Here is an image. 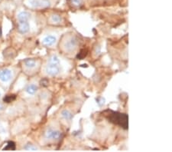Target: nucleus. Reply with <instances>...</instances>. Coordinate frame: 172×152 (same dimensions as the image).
I'll return each instance as SVG.
<instances>
[{"label": "nucleus", "instance_id": "nucleus-10", "mask_svg": "<svg viewBox=\"0 0 172 152\" xmlns=\"http://www.w3.org/2000/svg\"><path fill=\"white\" fill-rule=\"evenodd\" d=\"M18 33L25 35L30 31L29 23H18Z\"/></svg>", "mask_w": 172, "mask_h": 152}, {"label": "nucleus", "instance_id": "nucleus-6", "mask_svg": "<svg viewBox=\"0 0 172 152\" xmlns=\"http://www.w3.org/2000/svg\"><path fill=\"white\" fill-rule=\"evenodd\" d=\"M45 72L48 75L55 77L57 76L60 72V66L57 65H52V64H48L45 67Z\"/></svg>", "mask_w": 172, "mask_h": 152}, {"label": "nucleus", "instance_id": "nucleus-1", "mask_svg": "<svg viewBox=\"0 0 172 152\" xmlns=\"http://www.w3.org/2000/svg\"><path fill=\"white\" fill-rule=\"evenodd\" d=\"M109 120L115 124H119L124 128H127L128 117L126 114L112 112V114H110V116H109Z\"/></svg>", "mask_w": 172, "mask_h": 152}, {"label": "nucleus", "instance_id": "nucleus-9", "mask_svg": "<svg viewBox=\"0 0 172 152\" xmlns=\"http://www.w3.org/2000/svg\"><path fill=\"white\" fill-rule=\"evenodd\" d=\"M25 68L28 71H31L35 69L38 65V62L34 58H28L24 61Z\"/></svg>", "mask_w": 172, "mask_h": 152}, {"label": "nucleus", "instance_id": "nucleus-15", "mask_svg": "<svg viewBox=\"0 0 172 152\" xmlns=\"http://www.w3.org/2000/svg\"><path fill=\"white\" fill-rule=\"evenodd\" d=\"M24 149L26 150V151H38V148L32 144H28L25 145Z\"/></svg>", "mask_w": 172, "mask_h": 152}, {"label": "nucleus", "instance_id": "nucleus-11", "mask_svg": "<svg viewBox=\"0 0 172 152\" xmlns=\"http://www.w3.org/2000/svg\"><path fill=\"white\" fill-rule=\"evenodd\" d=\"M38 91V87L34 84H30L25 89V92L29 95H34Z\"/></svg>", "mask_w": 172, "mask_h": 152}, {"label": "nucleus", "instance_id": "nucleus-7", "mask_svg": "<svg viewBox=\"0 0 172 152\" xmlns=\"http://www.w3.org/2000/svg\"><path fill=\"white\" fill-rule=\"evenodd\" d=\"M31 15L27 11H21L17 15V19L18 23H28L29 22Z\"/></svg>", "mask_w": 172, "mask_h": 152}, {"label": "nucleus", "instance_id": "nucleus-12", "mask_svg": "<svg viewBox=\"0 0 172 152\" xmlns=\"http://www.w3.org/2000/svg\"><path fill=\"white\" fill-rule=\"evenodd\" d=\"M48 64H52V65H60V59L55 55H52L51 56L48 58Z\"/></svg>", "mask_w": 172, "mask_h": 152}, {"label": "nucleus", "instance_id": "nucleus-8", "mask_svg": "<svg viewBox=\"0 0 172 152\" xmlns=\"http://www.w3.org/2000/svg\"><path fill=\"white\" fill-rule=\"evenodd\" d=\"M57 42V38L55 35H47L42 40V44L47 47H50L55 45Z\"/></svg>", "mask_w": 172, "mask_h": 152}, {"label": "nucleus", "instance_id": "nucleus-4", "mask_svg": "<svg viewBox=\"0 0 172 152\" xmlns=\"http://www.w3.org/2000/svg\"><path fill=\"white\" fill-rule=\"evenodd\" d=\"M45 138L48 140H52V141H57L59 140L61 137V132L57 129L54 128H48L45 133Z\"/></svg>", "mask_w": 172, "mask_h": 152}, {"label": "nucleus", "instance_id": "nucleus-3", "mask_svg": "<svg viewBox=\"0 0 172 152\" xmlns=\"http://www.w3.org/2000/svg\"><path fill=\"white\" fill-rule=\"evenodd\" d=\"M13 77V73L11 69L2 68L0 69V82L2 83H8Z\"/></svg>", "mask_w": 172, "mask_h": 152}, {"label": "nucleus", "instance_id": "nucleus-17", "mask_svg": "<svg viewBox=\"0 0 172 152\" xmlns=\"http://www.w3.org/2000/svg\"><path fill=\"white\" fill-rule=\"evenodd\" d=\"M71 1L75 6H80L82 4V0H71Z\"/></svg>", "mask_w": 172, "mask_h": 152}, {"label": "nucleus", "instance_id": "nucleus-16", "mask_svg": "<svg viewBox=\"0 0 172 152\" xmlns=\"http://www.w3.org/2000/svg\"><path fill=\"white\" fill-rule=\"evenodd\" d=\"M15 99V96L14 95H10V96H7L6 98H5V101L6 102H11L12 101Z\"/></svg>", "mask_w": 172, "mask_h": 152}, {"label": "nucleus", "instance_id": "nucleus-5", "mask_svg": "<svg viewBox=\"0 0 172 152\" xmlns=\"http://www.w3.org/2000/svg\"><path fill=\"white\" fill-rule=\"evenodd\" d=\"M78 44V41H77V38L74 36L70 37L67 40V42L64 44V47L65 50L67 52H72L77 48V45Z\"/></svg>", "mask_w": 172, "mask_h": 152}, {"label": "nucleus", "instance_id": "nucleus-18", "mask_svg": "<svg viewBox=\"0 0 172 152\" xmlns=\"http://www.w3.org/2000/svg\"><path fill=\"white\" fill-rule=\"evenodd\" d=\"M5 109V106L2 103H0V111H2Z\"/></svg>", "mask_w": 172, "mask_h": 152}, {"label": "nucleus", "instance_id": "nucleus-14", "mask_svg": "<svg viewBox=\"0 0 172 152\" xmlns=\"http://www.w3.org/2000/svg\"><path fill=\"white\" fill-rule=\"evenodd\" d=\"M61 17L59 16V15H53V16L50 17V21L54 23H56V24L60 23L61 22Z\"/></svg>", "mask_w": 172, "mask_h": 152}, {"label": "nucleus", "instance_id": "nucleus-2", "mask_svg": "<svg viewBox=\"0 0 172 152\" xmlns=\"http://www.w3.org/2000/svg\"><path fill=\"white\" fill-rule=\"evenodd\" d=\"M26 4L28 7L31 8H45L50 6V0H27Z\"/></svg>", "mask_w": 172, "mask_h": 152}, {"label": "nucleus", "instance_id": "nucleus-13", "mask_svg": "<svg viewBox=\"0 0 172 152\" xmlns=\"http://www.w3.org/2000/svg\"><path fill=\"white\" fill-rule=\"evenodd\" d=\"M61 115L62 117L64 118L65 120H67V121H70V120H71L72 118H73V114H72V113L70 112V111H68V110H64L61 112Z\"/></svg>", "mask_w": 172, "mask_h": 152}, {"label": "nucleus", "instance_id": "nucleus-19", "mask_svg": "<svg viewBox=\"0 0 172 152\" xmlns=\"http://www.w3.org/2000/svg\"><path fill=\"white\" fill-rule=\"evenodd\" d=\"M0 98H1V92H0Z\"/></svg>", "mask_w": 172, "mask_h": 152}]
</instances>
